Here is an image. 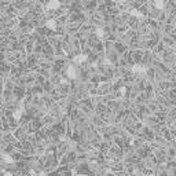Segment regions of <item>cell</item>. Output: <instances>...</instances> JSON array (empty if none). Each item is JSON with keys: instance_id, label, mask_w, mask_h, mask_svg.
<instances>
[{"instance_id": "obj_1", "label": "cell", "mask_w": 176, "mask_h": 176, "mask_svg": "<svg viewBox=\"0 0 176 176\" xmlns=\"http://www.w3.org/2000/svg\"><path fill=\"white\" fill-rule=\"evenodd\" d=\"M59 6H61L59 0H50V2L47 3L46 8L47 10H57V8H59Z\"/></svg>"}, {"instance_id": "obj_2", "label": "cell", "mask_w": 176, "mask_h": 176, "mask_svg": "<svg viewBox=\"0 0 176 176\" xmlns=\"http://www.w3.org/2000/svg\"><path fill=\"white\" fill-rule=\"evenodd\" d=\"M85 61H87V55H79V57H74L73 62L77 63V65H80V63L85 62Z\"/></svg>"}, {"instance_id": "obj_3", "label": "cell", "mask_w": 176, "mask_h": 176, "mask_svg": "<svg viewBox=\"0 0 176 176\" xmlns=\"http://www.w3.org/2000/svg\"><path fill=\"white\" fill-rule=\"evenodd\" d=\"M132 70H134L135 73H145L146 68H145V66H142V65H135L134 68H132Z\"/></svg>"}, {"instance_id": "obj_4", "label": "cell", "mask_w": 176, "mask_h": 176, "mask_svg": "<svg viewBox=\"0 0 176 176\" xmlns=\"http://www.w3.org/2000/svg\"><path fill=\"white\" fill-rule=\"evenodd\" d=\"M66 74H68L69 77H72V79H74V77H76V69H74L73 66H70V68L68 69V72H66Z\"/></svg>"}, {"instance_id": "obj_5", "label": "cell", "mask_w": 176, "mask_h": 176, "mask_svg": "<svg viewBox=\"0 0 176 176\" xmlns=\"http://www.w3.org/2000/svg\"><path fill=\"white\" fill-rule=\"evenodd\" d=\"M47 26H48L50 29H55V19H51V21L47 22Z\"/></svg>"}]
</instances>
